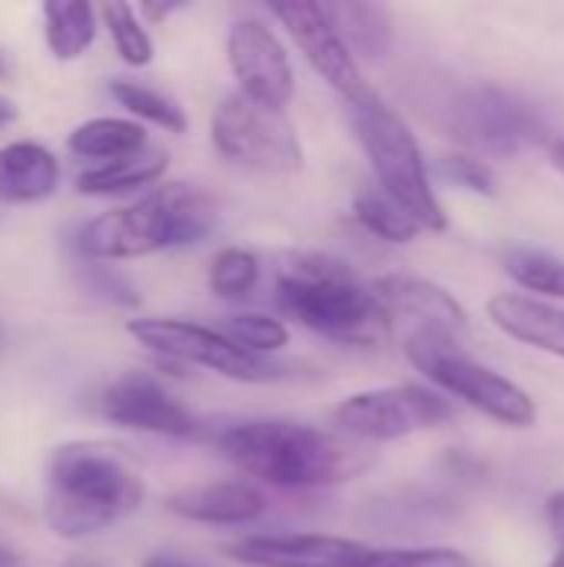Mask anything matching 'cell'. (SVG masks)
Listing matches in <instances>:
<instances>
[{"mask_svg": "<svg viewBox=\"0 0 564 567\" xmlns=\"http://www.w3.org/2000/svg\"><path fill=\"white\" fill-rule=\"evenodd\" d=\"M216 452L249 482L283 492L339 488L372 468L366 445L306 422L246 419L216 435Z\"/></svg>", "mask_w": 564, "mask_h": 567, "instance_id": "obj_1", "label": "cell"}, {"mask_svg": "<svg viewBox=\"0 0 564 567\" xmlns=\"http://www.w3.org/2000/svg\"><path fill=\"white\" fill-rule=\"evenodd\" d=\"M146 498V482L126 449L113 442H66L50 455L43 522L57 538H93L130 518Z\"/></svg>", "mask_w": 564, "mask_h": 567, "instance_id": "obj_2", "label": "cell"}, {"mask_svg": "<svg viewBox=\"0 0 564 567\" xmlns=\"http://www.w3.org/2000/svg\"><path fill=\"white\" fill-rule=\"evenodd\" d=\"M276 306L286 319L339 346H379L396 326L372 282L359 279L349 262L316 249L279 259Z\"/></svg>", "mask_w": 564, "mask_h": 567, "instance_id": "obj_3", "label": "cell"}, {"mask_svg": "<svg viewBox=\"0 0 564 567\" xmlns=\"http://www.w3.org/2000/svg\"><path fill=\"white\" fill-rule=\"evenodd\" d=\"M219 226L216 199L193 183H160L136 203L106 209L80 223L73 249L86 262H126L163 249H186Z\"/></svg>", "mask_w": 564, "mask_h": 567, "instance_id": "obj_4", "label": "cell"}, {"mask_svg": "<svg viewBox=\"0 0 564 567\" xmlns=\"http://www.w3.org/2000/svg\"><path fill=\"white\" fill-rule=\"evenodd\" d=\"M352 133L379 179V189L402 203L425 233H445L449 213L432 186L425 153L409 123L372 90L369 96L346 103Z\"/></svg>", "mask_w": 564, "mask_h": 567, "instance_id": "obj_5", "label": "cell"}, {"mask_svg": "<svg viewBox=\"0 0 564 567\" xmlns=\"http://www.w3.org/2000/svg\"><path fill=\"white\" fill-rule=\"evenodd\" d=\"M402 349H406V359L442 395L482 412L485 419L515 432H525L539 422L535 399L499 369L472 359L462 349V339H452L432 329H416V332H406Z\"/></svg>", "mask_w": 564, "mask_h": 567, "instance_id": "obj_6", "label": "cell"}, {"mask_svg": "<svg viewBox=\"0 0 564 567\" xmlns=\"http://www.w3.org/2000/svg\"><path fill=\"white\" fill-rule=\"evenodd\" d=\"M209 143L226 166L259 176H289L306 163L302 140L286 110L263 106L239 90L216 103L209 116Z\"/></svg>", "mask_w": 564, "mask_h": 567, "instance_id": "obj_7", "label": "cell"}, {"mask_svg": "<svg viewBox=\"0 0 564 567\" xmlns=\"http://www.w3.org/2000/svg\"><path fill=\"white\" fill-rule=\"evenodd\" d=\"M445 130L462 146L495 156H515L522 150L555 143L545 113L532 100L495 83L459 90L445 106Z\"/></svg>", "mask_w": 564, "mask_h": 567, "instance_id": "obj_8", "label": "cell"}, {"mask_svg": "<svg viewBox=\"0 0 564 567\" xmlns=\"http://www.w3.org/2000/svg\"><path fill=\"white\" fill-rule=\"evenodd\" d=\"M126 332L153 355H160L170 365H196L206 372H216L229 382H246V385H263V382H279L286 379V365L253 355L239 349L233 339H226L219 329L189 322V319H130Z\"/></svg>", "mask_w": 564, "mask_h": 567, "instance_id": "obj_9", "label": "cell"}, {"mask_svg": "<svg viewBox=\"0 0 564 567\" xmlns=\"http://www.w3.org/2000/svg\"><path fill=\"white\" fill-rule=\"evenodd\" d=\"M455 405L439 389L425 385H382L346 395L332 412V432L359 442V445H379V442H399L419 432L442 429L452 422Z\"/></svg>", "mask_w": 564, "mask_h": 567, "instance_id": "obj_10", "label": "cell"}, {"mask_svg": "<svg viewBox=\"0 0 564 567\" xmlns=\"http://www.w3.org/2000/svg\"><path fill=\"white\" fill-rule=\"evenodd\" d=\"M269 17H276L286 33L293 37V43L302 50V56L309 60V66L346 100L356 103L362 96L372 93V86L366 83L362 63L356 60V53L349 50V43L342 40V33L336 30L326 3H312V0H289V3H273Z\"/></svg>", "mask_w": 564, "mask_h": 567, "instance_id": "obj_11", "label": "cell"}, {"mask_svg": "<svg viewBox=\"0 0 564 567\" xmlns=\"http://www.w3.org/2000/svg\"><path fill=\"white\" fill-rule=\"evenodd\" d=\"M226 63L236 76L239 93L263 106L286 110L296 96V70L289 50L279 33L259 17H243L229 27Z\"/></svg>", "mask_w": 564, "mask_h": 567, "instance_id": "obj_12", "label": "cell"}, {"mask_svg": "<svg viewBox=\"0 0 564 567\" xmlns=\"http://www.w3.org/2000/svg\"><path fill=\"white\" fill-rule=\"evenodd\" d=\"M96 412L120 429L163 439H193L199 429L196 415L150 372H123L106 382L96 395Z\"/></svg>", "mask_w": 564, "mask_h": 567, "instance_id": "obj_13", "label": "cell"}, {"mask_svg": "<svg viewBox=\"0 0 564 567\" xmlns=\"http://www.w3.org/2000/svg\"><path fill=\"white\" fill-rule=\"evenodd\" d=\"M226 555L246 567H362L376 548L339 535H246L226 545Z\"/></svg>", "mask_w": 564, "mask_h": 567, "instance_id": "obj_14", "label": "cell"}, {"mask_svg": "<svg viewBox=\"0 0 564 567\" xmlns=\"http://www.w3.org/2000/svg\"><path fill=\"white\" fill-rule=\"evenodd\" d=\"M379 302L392 316V322H409V332L416 329H432L445 332L452 339L469 336V312L465 306L439 282L422 279V276H379L372 282Z\"/></svg>", "mask_w": 564, "mask_h": 567, "instance_id": "obj_15", "label": "cell"}, {"mask_svg": "<svg viewBox=\"0 0 564 567\" xmlns=\"http://www.w3.org/2000/svg\"><path fill=\"white\" fill-rule=\"evenodd\" d=\"M269 498L266 492L249 478H223L193 485L183 492H173L166 498V512L193 522V525H213V528H243L266 515Z\"/></svg>", "mask_w": 564, "mask_h": 567, "instance_id": "obj_16", "label": "cell"}, {"mask_svg": "<svg viewBox=\"0 0 564 567\" xmlns=\"http://www.w3.org/2000/svg\"><path fill=\"white\" fill-rule=\"evenodd\" d=\"M485 316L502 336L564 359V309L558 306L525 292H495L485 306Z\"/></svg>", "mask_w": 564, "mask_h": 567, "instance_id": "obj_17", "label": "cell"}, {"mask_svg": "<svg viewBox=\"0 0 564 567\" xmlns=\"http://www.w3.org/2000/svg\"><path fill=\"white\" fill-rule=\"evenodd\" d=\"M63 169L53 150L33 140H13L0 146V203L33 206L60 189Z\"/></svg>", "mask_w": 564, "mask_h": 567, "instance_id": "obj_18", "label": "cell"}, {"mask_svg": "<svg viewBox=\"0 0 564 567\" xmlns=\"http://www.w3.org/2000/svg\"><path fill=\"white\" fill-rule=\"evenodd\" d=\"M170 169V153L163 146H146L133 156L113 159V163H96L76 173L73 186L80 196H126L140 189H156L160 179Z\"/></svg>", "mask_w": 564, "mask_h": 567, "instance_id": "obj_19", "label": "cell"}, {"mask_svg": "<svg viewBox=\"0 0 564 567\" xmlns=\"http://www.w3.org/2000/svg\"><path fill=\"white\" fill-rule=\"evenodd\" d=\"M146 146H150L146 126L130 116H93L73 126V133L66 136V150L76 159H86L90 166L133 156Z\"/></svg>", "mask_w": 564, "mask_h": 567, "instance_id": "obj_20", "label": "cell"}, {"mask_svg": "<svg viewBox=\"0 0 564 567\" xmlns=\"http://www.w3.org/2000/svg\"><path fill=\"white\" fill-rule=\"evenodd\" d=\"M336 30L356 53V60H386L396 43V20L392 10L382 3H326Z\"/></svg>", "mask_w": 564, "mask_h": 567, "instance_id": "obj_21", "label": "cell"}, {"mask_svg": "<svg viewBox=\"0 0 564 567\" xmlns=\"http://www.w3.org/2000/svg\"><path fill=\"white\" fill-rule=\"evenodd\" d=\"M96 23H100V10L86 0L43 3V43L60 63L80 60L93 47L100 30Z\"/></svg>", "mask_w": 564, "mask_h": 567, "instance_id": "obj_22", "label": "cell"}, {"mask_svg": "<svg viewBox=\"0 0 564 567\" xmlns=\"http://www.w3.org/2000/svg\"><path fill=\"white\" fill-rule=\"evenodd\" d=\"M352 216L369 236H376L389 246H409L425 233L422 223L402 203H396L389 193H382L379 186L359 189L352 196Z\"/></svg>", "mask_w": 564, "mask_h": 567, "instance_id": "obj_23", "label": "cell"}, {"mask_svg": "<svg viewBox=\"0 0 564 567\" xmlns=\"http://www.w3.org/2000/svg\"><path fill=\"white\" fill-rule=\"evenodd\" d=\"M106 93L116 106H123L130 113V120H136L143 126L150 123V126H160L166 133H186L189 130V116L180 106V100H173L170 93H163L156 86H146L140 80H110Z\"/></svg>", "mask_w": 564, "mask_h": 567, "instance_id": "obj_24", "label": "cell"}, {"mask_svg": "<svg viewBox=\"0 0 564 567\" xmlns=\"http://www.w3.org/2000/svg\"><path fill=\"white\" fill-rule=\"evenodd\" d=\"M100 20L113 40V50L116 56L126 63V66H150L153 56H156V47H153V37L143 23V17L136 13V7L130 3H100Z\"/></svg>", "mask_w": 564, "mask_h": 567, "instance_id": "obj_25", "label": "cell"}, {"mask_svg": "<svg viewBox=\"0 0 564 567\" xmlns=\"http://www.w3.org/2000/svg\"><path fill=\"white\" fill-rule=\"evenodd\" d=\"M259 256L246 246H226L213 256L209 262V272H206V282H209V292L216 299H226V302H243L253 296V289L259 286Z\"/></svg>", "mask_w": 564, "mask_h": 567, "instance_id": "obj_26", "label": "cell"}, {"mask_svg": "<svg viewBox=\"0 0 564 567\" xmlns=\"http://www.w3.org/2000/svg\"><path fill=\"white\" fill-rule=\"evenodd\" d=\"M219 332L226 339H233L239 349H246L253 355H263V359H273L293 339L286 319L269 316V312H236V316H226L219 322Z\"/></svg>", "mask_w": 564, "mask_h": 567, "instance_id": "obj_27", "label": "cell"}, {"mask_svg": "<svg viewBox=\"0 0 564 567\" xmlns=\"http://www.w3.org/2000/svg\"><path fill=\"white\" fill-rule=\"evenodd\" d=\"M505 269L515 286L532 292V299H562L564 302V259L542 249H515L505 259Z\"/></svg>", "mask_w": 564, "mask_h": 567, "instance_id": "obj_28", "label": "cell"}, {"mask_svg": "<svg viewBox=\"0 0 564 567\" xmlns=\"http://www.w3.org/2000/svg\"><path fill=\"white\" fill-rule=\"evenodd\" d=\"M442 179L455 183L459 189H469L475 196H499V176L489 159L472 153H445L439 156Z\"/></svg>", "mask_w": 564, "mask_h": 567, "instance_id": "obj_29", "label": "cell"}, {"mask_svg": "<svg viewBox=\"0 0 564 567\" xmlns=\"http://www.w3.org/2000/svg\"><path fill=\"white\" fill-rule=\"evenodd\" d=\"M362 567H475V561L459 548H392L376 551Z\"/></svg>", "mask_w": 564, "mask_h": 567, "instance_id": "obj_30", "label": "cell"}, {"mask_svg": "<svg viewBox=\"0 0 564 567\" xmlns=\"http://www.w3.org/2000/svg\"><path fill=\"white\" fill-rule=\"evenodd\" d=\"M90 289H93L96 296L116 302V306H136V302H140L136 289H133L120 272H113V269L103 266V262H90Z\"/></svg>", "mask_w": 564, "mask_h": 567, "instance_id": "obj_31", "label": "cell"}, {"mask_svg": "<svg viewBox=\"0 0 564 567\" xmlns=\"http://www.w3.org/2000/svg\"><path fill=\"white\" fill-rule=\"evenodd\" d=\"M545 518H548V532L558 542V548H564V488L552 492L545 502Z\"/></svg>", "mask_w": 564, "mask_h": 567, "instance_id": "obj_32", "label": "cell"}, {"mask_svg": "<svg viewBox=\"0 0 564 567\" xmlns=\"http://www.w3.org/2000/svg\"><path fill=\"white\" fill-rule=\"evenodd\" d=\"M180 10H186V3H140V7H136V13H140L143 20H150V23H163L166 17H173V13H180Z\"/></svg>", "mask_w": 564, "mask_h": 567, "instance_id": "obj_33", "label": "cell"}, {"mask_svg": "<svg viewBox=\"0 0 564 567\" xmlns=\"http://www.w3.org/2000/svg\"><path fill=\"white\" fill-rule=\"evenodd\" d=\"M17 116H20L17 103H13L10 96H3V93H0V130H7L10 123H17Z\"/></svg>", "mask_w": 564, "mask_h": 567, "instance_id": "obj_34", "label": "cell"}, {"mask_svg": "<svg viewBox=\"0 0 564 567\" xmlns=\"http://www.w3.org/2000/svg\"><path fill=\"white\" fill-rule=\"evenodd\" d=\"M143 567H196V565H186V561H180V558H173V555H153V558H146Z\"/></svg>", "mask_w": 564, "mask_h": 567, "instance_id": "obj_35", "label": "cell"}, {"mask_svg": "<svg viewBox=\"0 0 564 567\" xmlns=\"http://www.w3.org/2000/svg\"><path fill=\"white\" fill-rule=\"evenodd\" d=\"M548 156H552V166L564 176V136H555V143L548 146Z\"/></svg>", "mask_w": 564, "mask_h": 567, "instance_id": "obj_36", "label": "cell"}, {"mask_svg": "<svg viewBox=\"0 0 564 567\" xmlns=\"http://www.w3.org/2000/svg\"><path fill=\"white\" fill-rule=\"evenodd\" d=\"M13 561H17V555H13L10 548L0 545V567H13Z\"/></svg>", "mask_w": 564, "mask_h": 567, "instance_id": "obj_37", "label": "cell"}, {"mask_svg": "<svg viewBox=\"0 0 564 567\" xmlns=\"http://www.w3.org/2000/svg\"><path fill=\"white\" fill-rule=\"evenodd\" d=\"M548 567H564V548L562 551H558V555H555V561H552V565Z\"/></svg>", "mask_w": 564, "mask_h": 567, "instance_id": "obj_38", "label": "cell"}, {"mask_svg": "<svg viewBox=\"0 0 564 567\" xmlns=\"http://www.w3.org/2000/svg\"><path fill=\"white\" fill-rule=\"evenodd\" d=\"M7 76V63H3V53H0V80Z\"/></svg>", "mask_w": 564, "mask_h": 567, "instance_id": "obj_39", "label": "cell"}, {"mask_svg": "<svg viewBox=\"0 0 564 567\" xmlns=\"http://www.w3.org/2000/svg\"><path fill=\"white\" fill-rule=\"evenodd\" d=\"M66 567H96V565H83V561H73V565H66Z\"/></svg>", "mask_w": 564, "mask_h": 567, "instance_id": "obj_40", "label": "cell"}]
</instances>
